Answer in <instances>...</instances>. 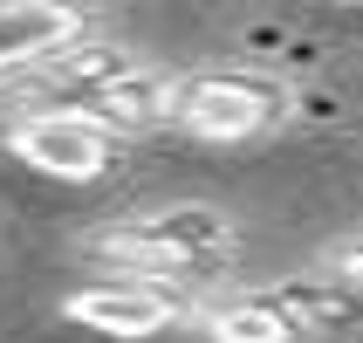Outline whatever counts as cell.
Returning a JSON list of instances; mask_svg holds the SVG:
<instances>
[{
    "instance_id": "6da1fadb",
    "label": "cell",
    "mask_w": 363,
    "mask_h": 343,
    "mask_svg": "<svg viewBox=\"0 0 363 343\" xmlns=\"http://www.w3.org/2000/svg\"><path fill=\"white\" fill-rule=\"evenodd\" d=\"M89 254L96 261H110L117 275H151V282H199V275H213V268L233 261V247H240V234H233V220H226L220 206H158V213H130V220L103 227V234H89Z\"/></svg>"
},
{
    "instance_id": "7a4b0ae2",
    "label": "cell",
    "mask_w": 363,
    "mask_h": 343,
    "mask_svg": "<svg viewBox=\"0 0 363 343\" xmlns=\"http://www.w3.org/2000/svg\"><path fill=\"white\" fill-rule=\"evenodd\" d=\"M295 117V89L261 69H199L172 82V124L206 144H247Z\"/></svg>"
},
{
    "instance_id": "3957f363",
    "label": "cell",
    "mask_w": 363,
    "mask_h": 343,
    "mask_svg": "<svg viewBox=\"0 0 363 343\" xmlns=\"http://www.w3.org/2000/svg\"><path fill=\"white\" fill-rule=\"evenodd\" d=\"M62 316H69V323H82V330H96V337L144 343V337L179 330L185 316H199V303H192L179 282H151V275H110V282L69 288V295H62Z\"/></svg>"
},
{
    "instance_id": "277c9868",
    "label": "cell",
    "mask_w": 363,
    "mask_h": 343,
    "mask_svg": "<svg viewBox=\"0 0 363 343\" xmlns=\"http://www.w3.org/2000/svg\"><path fill=\"white\" fill-rule=\"evenodd\" d=\"M7 151H14L28 172L41 179H69V185H89L117 165L123 138L103 131L89 110H21L7 124Z\"/></svg>"
},
{
    "instance_id": "5b68a950",
    "label": "cell",
    "mask_w": 363,
    "mask_h": 343,
    "mask_svg": "<svg viewBox=\"0 0 363 343\" xmlns=\"http://www.w3.org/2000/svg\"><path fill=\"white\" fill-rule=\"evenodd\" d=\"M82 35H89L82 0H0V76L35 69L41 55H55Z\"/></svg>"
},
{
    "instance_id": "8992f818",
    "label": "cell",
    "mask_w": 363,
    "mask_h": 343,
    "mask_svg": "<svg viewBox=\"0 0 363 343\" xmlns=\"http://www.w3.org/2000/svg\"><path fill=\"white\" fill-rule=\"evenodd\" d=\"M172 82H179V76L130 62L123 76H110L103 89H89L76 110H89V117H96L103 131H117V138H144V131L172 124Z\"/></svg>"
},
{
    "instance_id": "52a82bcc",
    "label": "cell",
    "mask_w": 363,
    "mask_h": 343,
    "mask_svg": "<svg viewBox=\"0 0 363 343\" xmlns=\"http://www.w3.org/2000/svg\"><path fill=\"white\" fill-rule=\"evenodd\" d=\"M130 62H138V55H130L123 41L82 35V41H69V48H55V55L35 62V89H41V97H55L48 110H76L89 89H103L110 76H123Z\"/></svg>"
},
{
    "instance_id": "ba28073f",
    "label": "cell",
    "mask_w": 363,
    "mask_h": 343,
    "mask_svg": "<svg viewBox=\"0 0 363 343\" xmlns=\"http://www.w3.org/2000/svg\"><path fill=\"white\" fill-rule=\"evenodd\" d=\"M206 343H302V323L281 309L274 288H240L220 303H199Z\"/></svg>"
},
{
    "instance_id": "9c48e42d",
    "label": "cell",
    "mask_w": 363,
    "mask_h": 343,
    "mask_svg": "<svg viewBox=\"0 0 363 343\" xmlns=\"http://www.w3.org/2000/svg\"><path fill=\"white\" fill-rule=\"evenodd\" d=\"M281 309L302 323V337H329V330H357L363 323V288L343 282L336 268L323 275H295V282H274Z\"/></svg>"
},
{
    "instance_id": "30bf717a",
    "label": "cell",
    "mask_w": 363,
    "mask_h": 343,
    "mask_svg": "<svg viewBox=\"0 0 363 343\" xmlns=\"http://www.w3.org/2000/svg\"><path fill=\"white\" fill-rule=\"evenodd\" d=\"M329 268H336L343 282H357V288H363V241H343L336 254H329Z\"/></svg>"
}]
</instances>
